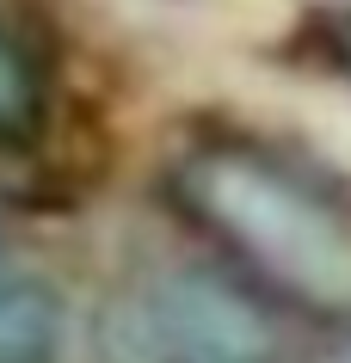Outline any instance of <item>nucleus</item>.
<instances>
[{
    "label": "nucleus",
    "instance_id": "obj_4",
    "mask_svg": "<svg viewBox=\"0 0 351 363\" xmlns=\"http://www.w3.org/2000/svg\"><path fill=\"white\" fill-rule=\"evenodd\" d=\"M43 111V86H38V68L19 43L0 31V135H25Z\"/></svg>",
    "mask_w": 351,
    "mask_h": 363
},
{
    "label": "nucleus",
    "instance_id": "obj_5",
    "mask_svg": "<svg viewBox=\"0 0 351 363\" xmlns=\"http://www.w3.org/2000/svg\"><path fill=\"white\" fill-rule=\"evenodd\" d=\"M333 50H339V62L351 68V13H345L339 25H333Z\"/></svg>",
    "mask_w": 351,
    "mask_h": 363
},
{
    "label": "nucleus",
    "instance_id": "obj_2",
    "mask_svg": "<svg viewBox=\"0 0 351 363\" xmlns=\"http://www.w3.org/2000/svg\"><path fill=\"white\" fill-rule=\"evenodd\" d=\"M272 351L265 308L216 277H160L99 308L105 363H265Z\"/></svg>",
    "mask_w": 351,
    "mask_h": 363
},
{
    "label": "nucleus",
    "instance_id": "obj_3",
    "mask_svg": "<svg viewBox=\"0 0 351 363\" xmlns=\"http://www.w3.org/2000/svg\"><path fill=\"white\" fill-rule=\"evenodd\" d=\"M62 339V302L38 277H0V363H50Z\"/></svg>",
    "mask_w": 351,
    "mask_h": 363
},
{
    "label": "nucleus",
    "instance_id": "obj_1",
    "mask_svg": "<svg viewBox=\"0 0 351 363\" xmlns=\"http://www.w3.org/2000/svg\"><path fill=\"white\" fill-rule=\"evenodd\" d=\"M179 197L284 302L351 314V222L272 154L216 142L179 167Z\"/></svg>",
    "mask_w": 351,
    "mask_h": 363
},
{
    "label": "nucleus",
    "instance_id": "obj_6",
    "mask_svg": "<svg viewBox=\"0 0 351 363\" xmlns=\"http://www.w3.org/2000/svg\"><path fill=\"white\" fill-rule=\"evenodd\" d=\"M314 363H351V339L339 345V351H327V357H314Z\"/></svg>",
    "mask_w": 351,
    "mask_h": 363
}]
</instances>
